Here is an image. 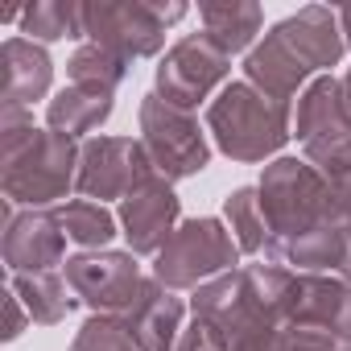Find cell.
<instances>
[{
  "instance_id": "cell-29",
  "label": "cell",
  "mask_w": 351,
  "mask_h": 351,
  "mask_svg": "<svg viewBox=\"0 0 351 351\" xmlns=\"http://www.w3.org/2000/svg\"><path fill=\"white\" fill-rule=\"evenodd\" d=\"M5 310H9V326H5V339H17V335L25 330V322H34V318H29V310L21 306V298H17L13 289L5 293Z\"/></svg>"
},
{
  "instance_id": "cell-7",
  "label": "cell",
  "mask_w": 351,
  "mask_h": 351,
  "mask_svg": "<svg viewBox=\"0 0 351 351\" xmlns=\"http://www.w3.org/2000/svg\"><path fill=\"white\" fill-rule=\"evenodd\" d=\"M232 75V54H223L207 34H186L157 62V95L173 108H199Z\"/></svg>"
},
{
  "instance_id": "cell-23",
  "label": "cell",
  "mask_w": 351,
  "mask_h": 351,
  "mask_svg": "<svg viewBox=\"0 0 351 351\" xmlns=\"http://www.w3.org/2000/svg\"><path fill=\"white\" fill-rule=\"evenodd\" d=\"M58 219H62V228H66V236L75 240V244H83V248H108L112 240H116V215L104 207V203H91V199H71V203H62L58 207Z\"/></svg>"
},
{
  "instance_id": "cell-10",
  "label": "cell",
  "mask_w": 351,
  "mask_h": 351,
  "mask_svg": "<svg viewBox=\"0 0 351 351\" xmlns=\"http://www.w3.org/2000/svg\"><path fill=\"white\" fill-rule=\"evenodd\" d=\"M120 228L128 240V252L136 256H157L169 236L182 223V199L173 195V182L161 169H153L149 178H141L124 199H120Z\"/></svg>"
},
{
  "instance_id": "cell-13",
  "label": "cell",
  "mask_w": 351,
  "mask_h": 351,
  "mask_svg": "<svg viewBox=\"0 0 351 351\" xmlns=\"http://www.w3.org/2000/svg\"><path fill=\"white\" fill-rule=\"evenodd\" d=\"M289 326H318L351 343V285L335 273H293Z\"/></svg>"
},
{
  "instance_id": "cell-31",
  "label": "cell",
  "mask_w": 351,
  "mask_h": 351,
  "mask_svg": "<svg viewBox=\"0 0 351 351\" xmlns=\"http://www.w3.org/2000/svg\"><path fill=\"white\" fill-rule=\"evenodd\" d=\"M339 29H343L347 50H351V5H343V9H339Z\"/></svg>"
},
{
  "instance_id": "cell-27",
  "label": "cell",
  "mask_w": 351,
  "mask_h": 351,
  "mask_svg": "<svg viewBox=\"0 0 351 351\" xmlns=\"http://www.w3.org/2000/svg\"><path fill=\"white\" fill-rule=\"evenodd\" d=\"M285 351H347V343L318 326H285Z\"/></svg>"
},
{
  "instance_id": "cell-9",
  "label": "cell",
  "mask_w": 351,
  "mask_h": 351,
  "mask_svg": "<svg viewBox=\"0 0 351 351\" xmlns=\"http://www.w3.org/2000/svg\"><path fill=\"white\" fill-rule=\"evenodd\" d=\"M153 169L157 165H153V157L145 153L141 141H132V136H91V141H83V153H79L75 191L91 203L124 199Z\"/></svg>"
},
{
  "instance_id": "cell-18",
  "label": "cell",
  "mask_w": 351,
  "mask_h": 351,
  "mask_svg": "<svg viewBox=\"0 0 351 351\" xmlns=\"http://www.w3.org/2000/svg\"><path fill=\"white\" fill-rule=\"evenodd\" d=\"M112 108H116L112 91H104V87H83V83H71V87H62V91H58V95L46 104V124H50V132L79 141V136L95 132V128H99V124L112 116Z\"/></svg>"
},
{
  "instance_id": "cell-3",
  "label": "cell",
  "mask_w": 351,
  "mask_h": 351,
  "mask_svg": "<svg viewBox=\"0 0 351 351\" xmlns=\"http://www.w3.org/2000/svg\"><path fill=\"white\" fill-rule=\"evenodd\" d=\"M207 132L232 161H265L293 136L289 104L269 99L252 83H228L207 108Z\"/></svg>"
},
{
  "instance_id": "cell-12",
  "label": "cell",
  "mask_w": 351,
  "mask_h": 351,
  "mask_svg": "<svg viewBox=\"0 0 351 351\" xmlns=\"http://www.w3.org/2000/svg\"><path fill=\"white\" fill-rule=\"evenodd\" d=\"M182 298L165 289L161 281L145 277V285L136 289V298L116 314L124 322V330L132 335V343L141 351H178V339H182Z\"/></svg>"
},
{
  "instance_id": "cell-4",
  "label": "cell",
  "mask_w": 351,
  "mask_h": 351,
  "mask_svg": "<svg viewBox=\"0 0 351 351\" xmlns=\"http://www.w3.org/2000/svg\"><path fill=\"white\" fill-rule=\"evenodd\" d=\"M186 17V5L178 0H91L83 5V38L104 46L108 54L132 62L149 58L165 46V29Z\"/></svg>"
},
{
  "instance_id": "cell-1",
  "label": "cell",
  "mask_w": 351,
  "mask_h": 351,
  "mask_svg": "<svg viewBox=\"0 0 351 351\" xmlns=\"http://www.w3.org/2000/svg\"><path fill=\"white\" fill-rule=\"evenodd\" d=\"M79 153L83 145L71 136L34 128L29 108L0 104V191L9 203L29 211L66 199V191L79 182Z\"/></svg>"
},
{
  "instance_id": "cell-28",
  "label": "cell",
  "mask_w": 351,
  "mask_h": 351,
  "mask_svg": "<svg viewBox=\"0 0 351 351\" xmlns=\"http://www.w3.org/2000/svg\"><path fill=\"white\" fill-rule=\"evenodd\" d=\"M178 351H228V339L219 335V326H215V322H207V318H195V322L182 330V339H178Z\"/></svg>"
},
{
  "instance_id": "cell-26",
  "label": "cell",
  "mask_w": 351,
  "mask_h": 351,
  "mask_svg": "<svg viewBox=\"0 0 351 351\" xmlns=\"http://www.w3.org/2000/svg\"><path fill=\"white\" fill-rule=\"evenodd\" d=\"M71 351H141V347L132 343V335L124 330L120 318H112V314H91V318L79 326Z\"/></svg>"
},
{
  "instance_id": "cell-25",
  "label": "cell",
  "mask_w": 351,
  "mask_h": 351,
  "mask_svg": "<svg viewBox=\"0 0 351 351\" xmlns=\"http://www.w3.org/2000/svg\"><path fill=\"white\" fill-rule=\"evenodd\" d=\"M66 75H71V83L116 91V87L124 83V75H128V62H124V58H116V54H108L104 46L87 42V46H79V50L71 54V62H66Z\"/></svg>"
},
{
  "instance_id": "cell-24",
  "label": "cell",
  "mask_w": 351,
  "mask_h": 351,
  "mask_svg": "<svg viewBox=\"0 0 351 351\" xmlns=\"http://www.w3.org/2000/svg\"><path fill=\"white\" fill-rule=\"evenodd\" d=\"M306 161L326 178L339 211L351 219V136L347 141H330V145H310L306 149Z\"/></svg>"
},
{
  "instance_id": "cell-22",
  "label": "cell",
  "mask_w": 351,
  "mask_h": 351,
  "mask_svg": "<svg viewBox=\"0 0 351 351\" xmlns=\"http://www.w3.org/2000/svg\"><path fill=\"white\" fill-rule=\"evenodd\" d=\"M21 34H29V42L83 38V5H75V0H38L21 13Z\"/></svg>"
},
{
  "instance_id": "cell-5",
  "label": "cell",
  "mask_w": 351,
  "mask_h": 351,
  "mask_svg": "<svg viewBox=\"0 0 351 351\" xmlns=\"http://www.w3.org/2000/svg\"><path fill=\"white\" fill-rule=\"evenodd\" d=\"M240 265V244L215 215L182 219L178 232L169 236V244L153 256V281L165 289H199Z\"/></svg>"
},
{
  "instance_id": "cell-2",
  "label": "cell",
  "mask_w": 351,
  "mask_h": 351,
  "mask_svg": "<svg viewBox=\"0 0 351 351\" xmlns=\"http://www.w3.org/2000/svg\"><path fill=\"white\" fill-rule=\"evenodd\" d=\"M256 191H261V211H265V223H269L265 261H273L281 248L306 240L310 232L347 219L339 211L326 178L310 161H298V157H277L273 165H265Z\"/></svg>"
},
{
  "instance_id": "cell-20",
  "label": "cell",
  "mask_w": 351,
  "mask_h": 351,
  "mask_svg": "<svg viewBox=\"0 0 351 351\" xmlns=\"http://www.w3.org/2000/svg\"><path fill=\"white\" fill-rule=\"evenodd\" d=\"M9 289L21 298V306L29 310V318H34L38 326H58V322L79 306L75 289H71L66 277H58V273H17Z\"/></svg>"
},
{
  "instance_id": "cell-33",
  "label": "cell",
  "mask_w": 351,
  "mask_h": 351,
  "mask_svg": "<svg viewBox=\"0 0 351 351\" xmlns=\"http://www.w3.org/2000/svg\"><path fill=\"white\" fill-rule=\"evenodd\" d=\"M347 351H351V347H347Z\"/></svg>"
},
{
  "instance_id": "cell-21",
  "label": "cell",
  "mask_w": 351,
  "mask_h": 351,
  "mask_svg": "<svg viewBox=\"0 0 351 351\" xmlns=\"http://www.w3.org/2000/svg\"><path fill=\"white\" fill-rule=\"evenodd\" d=\"M223 215H228V228H232L240 252L265 256V248H269V223H265V211H261V191L256 186L232 191L223 199Z\"/></svg>"
},
{
  "instance_id": "cell-8",
  "label": "cell",
  "mask_w": 351,
  "mask_h": 351,
  "mask_svg": "<svg viewBox=\"0 0 351 351\" xmlns=\"http://www.w3.org/2000/svg\"><path fill=\"white\" fill-rule=\"evenodd\" d=\"M66 285L75 289V298L91 310V314H120L136 289L145 285V273L136 265V252H116V248H95V252H79L62 265Z\"/></svg>"
},
{
  "instance_id": "cell-15",
  "label": "cell",
  "mask_w": 351,
  "mask_h": 351,
  "mask_svg": "<svg viewBox=\"0 0 351 351\" xmlns=\"http://www.w3.org/2000/svg\"><path fill=\"white\" fill-rule=\"evenodd\" d=\"M281 34V42L310 66V71H330L339 66L347 42H343V29H339V13L322 9V5H306L298 13H289L285 21L273 25Z\"/></svg>"
},
{
  "instance_id": "cell-14",
  "label": "cell",
  "mask_w": 351,
  "mask_h": 351,
  "mask_svg": "<svg viewBox=\"0 0 351 351\" xmlns=\"http://www.w3.org/2000/svg\"><path fill=\"white\" fill-rule=\"evenodd\" d=\"M293 136L310 145H330L351 136V108L343 95V79L322 75L298 95V116H293Z\"/></svg>"
},
{
  "instance_id": "cell-17",
  "label": "cell",
  "mask_w": 351,
  "mask_h": 351,
  "mask_svg": "<svg viewBox=\"0 0 351 351\" xmlns=\"http://www.w3.org/2000/svg\"><path fill=\"white\" fill-rule=\"evenodd\" d=\"M0 66H5V104H17V108H29L54 83L50 54L29 38H9L0 46Z\"/></svg>"
},
{
  "instance_id": "cell-6",
  "label": "cell",
  "mask_w": 351,
  "mask_h": 351,
  "mask_svg": "<svg viewBox=\"0 0 351 351\" xmlns=\"http://www.w3.org/2000/svg\"><path fill=\"white\" fill-rule=\"evenodd\" d=\"M141 145L169 182L195 178V173H203L211 165V145H207V132L199 128V120L182 108L165 104L157 91H149L141 99Z\"/></svg>"
},
{
  "instance_id": "cell-30",
  "label": "cell",
  "mask_w": 351,
  "mask_h": 351,
  "mask_svg": "<svg viewBox=\"0 0 351 351\" xmlns=\"http://www.w3.org/2000/svg\"><path fill=\"white\" fill-rule=\"evenodd\" d=\"M335 277H343V281L351 285V223H347V236H343V256H339V269H335Z\"/></svg>"
},
{
  "instance_id": "cell-19",
  "label": "cell",
  "mask_w": 351,
  "mask_h": 351,
  "mask_svg": "<svg viewBox=\"0 0 351 351\" xmlns=\"http://www.w3.org/2000/svg\"><path fill=\"white\" fill-rule=\"evenodd\" d=\"M203 34L223 50V54H240L252 50L261 25H265V9L252 0H219V5H203Z\"/></svg>"
},
{
  "instance_id": "cell-11",
  "label": "cell",
  "mask_w": 351,
  "mask_h": 351,
  "mask_svg": "<svg viewBox=\"0 0 351 351\" xmlns=\"http://www.w3.org/2000/svg\"><path fill=\"white\" fill-rule=\"evenodd\" d=\"M5 265L17 273H54L66 256V228L58 219V211L50 207H29V211H13V203L5 199V240H0Z\"/></svg>"
},
{
  "instance_id": "cell-16",
  "label": "cell",
  "mask_w": 351,
  "mask_h": 351,
  "mask_svg": "<svg viewBox=\"0 0 351 351\" xmlns=\"http://www.w3.org/2000/svg\"><path fill=\"white\" fill-rule=\"evenodd\" d=\"M310 75H314V71L281 42L277 29H269L265 42L252 46L248 58H244V83H252L256 91H265V95L277 99V104H289V99L298 95V87H302Z\"/></svg>"
},
{
  "instance_id": "cell-32",
  "label": "cell",
  "mask_w": 351,
  "mask_h": 351,
  "mask_svg": "<svg viewBox=\"0 0 351 351\" xmlns=\"http://www.w3.org/2000/svg\"><path fill=\"white\" fill-rule=\"evenodd\" d=\"M343 95H347V108H351V71L343 75Z\"/></svg>"
}]
</instances>
